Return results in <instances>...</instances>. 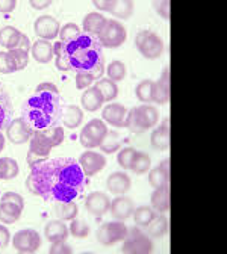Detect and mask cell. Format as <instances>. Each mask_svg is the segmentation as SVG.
I'll list each match as a JSON object with an SVG mask.
<instances>
[{
  "mask_svg": "<svg viewBox=\"0 0 227 254\" xmlns=\"http://www.w3.org/2000/svg\"><path fill=\"white\" fill-rule=\"evenodd\" d=\"M30 168L26 180L29 192L46 201H73L85 189L86 176L72 157H46Z\"/></svg>",
  "mask_w": 227,
  "mask_h": 254,
  "instance_id": "cell-1",
  "label": "cell"
},
{
  "mask_svg": "<svg viewBox=\"0 0 227 254\" xmlns=\"http://www.w3.org/2000/svg\"><path fill=\"white\" fill-rule=\"evenodd\" d=\"M55 65L59 71L76 74H89L95 80L105 73V55L99 40L86 32H80L76 38L59 41L53 46Z\"/></svg>",
  "mask_w": 227,
  "mask_h": 254,
  "instance_id": "cell-2",
  "label": "cell"
},
{
  "mask_svg": "<svg viewBox=\"0 0 227 254\" xmlns=\"http://www.w3.org/2000/svg\"><path fill=\"white\" fill-rule=\"evenodd\" d=\"M23 118L34 132H43L58 126L62 117V105L58 88L53 83H40L35 94L23 103Z\"/></svg>",
  "mask_w": 227,
  "mask_h": 254,
  "instance_id": "cell-3",
  "label": "cell"
},
{
  "mask_svg": "<svg viewBox=\"0 0 227 254\" xmlns=\"http://www.w3.org/2000/svg\"><path fill=\"white\" fill-rule=\"evenodd\" d=\"M123 253L129 254H147L153 251V241L151 238L144 233L138 226L127 229L126 238L123 239Z\"/></svg>",
  "mask_w": 227,
  "mask_h": 254,
  "instance_id": "cell-4",
  "label": "cell"
},
{
  "mask_svg": "<svg viewBox=\"0 0 227 254\" xmlns=\"http://www.w3.org/2000/svg\"><path fill=\"white\" fill-rule=\"evenodd\" d=\"M97 40H99L102 47H120L126 41V29L117 20H106V24L100 30V34L97 35Z\"/></svg>",
  "mask_w": 227,
  "mask_h": 254,
  "instance_id": "cell-5",
  "label": "cell"
},
{
  "mask_svg": "<svg viewBox=\"0 0 227 254\" xmlns=\"http://www.w3.org/2000/svg\"><path fill=\"white\" fill-rule=\"evenodd\" d=\"M108 127L102 120H91L80 132V144L85 148L100 147L102 141L108 135Z\"/></svg>",
  "mask_w": 227,
  "mask_h": 254,
  "instance_id": "cell-6",
  "label": "cell"
},
{
  "mask_svg": "<svg viewBox=\"0 0 227 254\" xmlns=\"http://www.w3.org/2000/svg\"><path fill=\"white\" fill-rule=\"evenodd\" d=\"M127 227L121 221L114 222H105L97 230V241L103 245H112L115 242H120L126 238Z\"/></svg>",
  "mask_w": 227,
  "mask_h": 254,
  "instance_id": "cell-7",
  "label": "cell"
},
{
  "mask_svg": "<svg viewBox=\"0 0 227 254\" xmlns=\"http://www.w3.org/2000/svg\"><path fill=\"white\" fill-rule=\"evenodd\" d=\"M12 245L18 253H35L41 245V238L38 232L32 229H24L14 235Z\"/></svg>",
  "mask_w": 227,
  "mask_h": 254,
  "instance_id": "cell-8",
  "label": "cell"
},
{
  "mask_svg": "<svg viewBox=\"0 0 227 254\" xmlns=\"http://www.w3.org/2000/svg\"><path fill=\"white\" fill-rule=\"evenodd\" d=\"M6 135H8V139L12 144L20 145V144H24V142L30 141L32 135H34V130H32V127L26 123V120L23 117H20V118L12 120L8 124Z\"/></svg>",
  "mask_w": 227,
  "mask_h": 254,
  "instance_id": "cell-9",
  "label": "cell"
},
{
  "mask_svg": "<svg viewBox=\"0 0 227 254\" xmlns=\"http://www.w3.org/2000/svg\"><path fill=\"white\" fill-rule=\"evenodd\" d=\"M79 165H80L83 174L86 177H91L105 168L106 157L100 153H95V151H85L79 157Z\"/></svg>",
  "mask_w": 227,
  "mask_h": 254,
  "instance_id": "cell-10",
  "label": "cell"
},
{
  "mask_svg": "<svg viewBox=\"0 0 227 254\" xmlns=\"http://www.w3.org/2000/svg\"><path fill=\"white\" fill-rule=\"evenodd\" d=\"M35 34L40 37V40H55L59 35V23L56 18L50 17V15H43L40 18H37L35 24Z\"/></svg>",
  "mask_w": 227,
  "mask_h": 254,
  "instance_id": "cell-11",
  "label": "cell"
},
{
  "mask_svg": "<svg viewBox=\"0 0 227 254\" xmlns=\"http://www.w3.org/2000/svg\"><path fill=\"white\" fill-rule=\"evenodd\" d=\"M140 53L147 58V59H157L162 52H164V41H162V38L154 34V32H150V34L146 37V40L137 46Z\"/></svg>",
  "mask_w": 227,
  "mask_h": 254,
  "instance_id": "cell-12",
  "label": "cell"
},
{
  "mask_svg": "<svg viewBox=\"0 0 227 254\" xmlns=\"http://www.w3.org/2000/svg\"><path fill=\"white\" fill-rule=\"evenodd\" d=\"M109 207L111 200L105 192H92L86 198V210L95 218L103 216L106 212H109Z\"/></svg>",
  "mask_w": 227,
  "mask_h": 254,
  "instance_id": "cell-13",
  "label": "cell"
},
{
  "mask_svg": "<svg viewBox=\"0 0 227 254\" xmlns=\"http://www.w3.org/2000/svg\"><path fill=\"white\" fill-rule=\"evenodd\" d=\"M170 100V68L167 67L160 79L153 85V102L157 105H165Z\"/></svg>",
  "mask_w": 227,
  "mask_h": 254,
  "instance_id": "cell-14",
  "label": "cell"
},
{
  "mask_svg": "<svg viewBox=\"0 0 227 254\" xmlns=\"http://www.w3.org/2000/svg\"><path fill=\"white\" fill-rule=\"evenodd\" d=\"M151 145L156 150L164 151L170 147L171 142V133H170V118H165L164 123H162L157 129L151 133Z\"/></svg>",
  "mask_w": 227,
  "mask_h": 254,
  "instance_id": "cell-15",
  "label": "cell"
},
{
  "mask_svg": "<svg viewBox=\"0 0 227 254\" xmlns=\"http://www.w3.org/2000/svg\"><path fill=\"white\" fill-rule=\"evenodd\" d=\"M111 213L115 219L118 221H124L127 218H131L134 210H135V206H134V201L127 197H117L111 201Z\"/></svg>",
  "mask_w": 227,
  "mask_h": 254,
  "instance_id": "cell-16",
  "label": "cell"
},
{
  "mask_svg": "<svg viewBox=\"0 0 227 254\" xmlns=\"http://www.w3.org/2000/svg\"><path fill=\"white\" fill-rule=\"evenodd\" d=\"M131 177H129L126 173H112L108 180H106V186L109 189L111 194L115 195H124L129 189H131Z\"/></svg>",
  "mask_w": 227,
  "mask_h": 254,
  "instance_id": "cell-17",
  "label": "cell"
},
{
  "mask_svg": "<svg viewBox=\"0 0 227 254\" xmlns=\"http://www.w3.org/2000/svg\"><path fill=\"white\" fill-rule=\"evenodd\" d=\"M12 112L14 108L9 94L6 92L5 86L0 83V132L6 129L8 124L12 121Z\"/></svg>",
  "mask_w": 227,
  "mask_h": 254,
  "instance_id": "cell-18",
  "label": "cell"
},
{
  "mask_svg": "<svg viewBox=\"0 0 227 254\" xmlns=\"http://www.w3.org/2000/svg\"><path fill=\"white\" fill-rule=\"evenodd\" d=\"M126 115H127V111L123 105H118V103H111L108 105L105 109H103V120L115 127H124V121H126Z\"/></svg>",
  "mask_w": 227,
  "mask_h": 254,
  "instance_id": "cell-19",
  "label": "cell"
},
{
  "mask_svg": "<svg viewBox=\"0 0 227 254\" xmlns=\"http://www.w3.org/2000/svg\"><path fill=\"white\" fill-rule=\"evenodd\" d=\"M135 112H137V117L141 123V126L144 127L146 130L151 129L154 127L159 121V111L151 106V105H141V106H137L135 108Z\"/></svg>",
  "mask_w": 227,
  "mask_h": 254,
  "instance_id": "cell-20",
  "label": "cell"
},
{
  "mask_svg": "<svg viewBox=\"0 0 227 254\" xmlns=\"http://www.w3.org/2000/svg\"><path fill=\"white\" fill-rule=\"evenodd\" d=\"M151 207L156 212L165 213L170 210V185L156 188L154 192L151 194Z\"/></svg>",
  "mask_w": 227,
  "mask_h": 254,
  "instance_id": "cell-21",
  "label": "cell"
},
{
  "mask_svg": "<svg viewBox=\"0 0 227 254\" xmlns=\"http://www.w3.org/2000/svg\"><path fill=\"white\" fill-rule=\"evenodd\" d=\"M34 136L46 147L53 148L62 144L64 141V129L62 127H53V129L49 130H43V132H34Z\"/></svg>",
  "mask_w": 227,
  "mask_h": 254,
  "instance_id": "cell-22",
  "label": "cell"
},
{
  "mask_svg": "<svg viewBox=\"0 0 227 254\" xmlns=\"http://www.w3.org/2000/svg\"><path fill=\"white\" fill-rule=\"evenodd\" d=\"M32 56L34 59L40 64H47L52 61V58L55 56L53 52V44L47 40H37L34 44H32Z\"/></svg>",
  "mask_w": 227,
  "mask_h": 254,
  "instance_id": "cell-23",
  "label": "cell"
},
{
  "mask_svg": "<svg viewBox=\"0 0 227 254\" xmlns=\"http://www.w3.org/2000/svg\"><path fill=\"white\" fill-rule=\"evenodd\" d=\"M62 123L69 129H76V127L80 126L82 120H83V112L79 106L75 105H66L62 106Z\"/></svg>",
  "mask_w": 227,
  "mask_h": 254,
  "instance_id": "cell-24",
  "label": "cell"
},
{
  "mask_svg": "<svg viewBox=\"0 0 227 254\" xmlns=\"http://www.w3.org/2000/svg\"><path fill=\"white\" fill-rule=\"evenodd\" d=\"M44 235L50 242H61V241L67 239L69 229L61 219L59 221H50L44 227Z\"/></svg>",
  "mask_w": 227,
  "mask_h": 254,
  "instance_id": "cell-25",
  "label": "cell"
},
{
  "mask_svg": "<svg viewBox=\"0 0 227 254\" xmlns=\"http://www.w3.org/2000/svg\"><path fill=\"white\" fill-rule=\"evenodd\" d=\"M105 103L102 92L97 89L95 86L88 88L83 94H82V106L89 111V112H95L97 109H100L102 105Z\"/></svg>",
  "mask_w": 227,
  "mask_h": 254,
  "instance_id": "cell-26",
  "label": "cell"
},
{
  "mask_svg": "<svg viewBox=\"0 0 227 254\" xmlns=\"http://www.w3.org/2000/svg\"><path fill=\"white\" fill-rule=\"evenodd\" d=\"M146 232L153 239H160L168 232V219L165 215H156L146 226Z\"/></svg>",
  "mask_w": 227,
  "mask_h": 254,
  "instance_id": "cell-27",
  "label": "cell"
},
{
  "mask_svg": "<svg viewBox=\"0 0 227 254\" xmlns=\"http://www.w3.org/2000/svg\"><path fill=\"white\" fill-rule=\"evenodd\" d=\"M106 24V18L102 14L97 12H91L83 18V30L89 35L97 37L100 34V30L103 29V26Z\"/></svg>",
  "mask_w": 227,
  "mask_h": 254,
  "instance_id": "cell-28",
  "label": "cell"
},
{
  "mask_svg": "<svg viewBox=\"0 0 227 254\" xmlns=\"http://www.w3.org/2000/svg\"><path fill=\"white\" fill-rule=\"evenodd\" d=\"M20 38H21V32L12 26H5L2 30H0V44L6 47L9 52L17 49Z\"/></svg>",
  "mask_w": 227,
  "mask_h": 254,
  "instance_id": "cell-29",
  "label": "cell"
},
{
  "mask_svg": "<svg viewBox=\"0 0 227 254\" xmlns=\"http://www.w3.org/2000/svg\"><path fill=\"white\" fill-rule=\"evenodd\" d=\"M21 207L11 203V201H2L0 203V222L3 224H12L21 216Z\"/></svg>",
  "mask_w": 227,
  "mask_h": 254,
  "instance_id": "cell-30",
  "label": "cell"
},
{
  "mask_svg": "<svg viewBox=\"0 0 227 254\" xmlns=\"http://www.w3.org/2000/svg\"><path fill=\"white\" fill-rule=\"evenodd\" d=\"M79 207L73 201H59L55 203V215L61 221H72L77 216Z\"/></svg>",
  "mask_w": 227,
  "mask_h": 254,
  "instance_id": "cell-31",
  "label": "cell"
},
{
  "mask_svg": "<svg viewBox=\"0 0 227 254\" xmlns=\"http://www.w3.org/2000/svg\"><path fill=\"white\" fill-rule=\"evenodd\" d=\"M18 164L11 157H0V179L11 180L18 176Z\"/></svg>",
  "mask_w": 227,
  "mask_h": 254,
  "instance_id": "cell-32",
  "label": "cell"
},
{
  "mask_svg": "<svg viewBox=\"0 0 227 254\" xmlns=\"http://www.w3.org/2000/svg\"><path fill=\"white\" fill-rule=\"evenodd\" d=\"M134 219H135V224L138 227H146L149 222L157 215V212L153 207H147V206H140L134 210Z\"/></svg>",
  "mask_w": 227,
  "mask_h": 254,
  "instance_id": "cell-33",
  "label": "cell"
},
{
  "mask_svg": "<svg viewBox=\"0 0 227 254\" xmlns=\"http://www.w3.org/2000/svg\"><path fill=\"white\" fill-rule=\"evenodd\" d=\"M95 88L102 92L105 102H112L114 99H117V95H118V86L111 79L99 80V82H97V85H95Z\"/></svg>",
  "mask_w": 227,
  "mask_h": 254,
  "instance_id": "cell-34",
  "label": "cell"
},
{
  "mask_svg": "<svg viewBox=\"0 0 227 254\" xmlns=\"http://www.w3.org/2000/svg\"><path fill=\"white\" fill-rule=\"evenodd\" d=\"M153 85L154 82L147 79V80H143L137 85L135 88V94H137V99L143 103H150L153 102Z\"/></svg>",
  "mask_w": 227,
  "mask_h": 254,
  "instance_id": "cell-35",
  "label": "cell"
},
{
  "mask_svg": "<svg viewBox=\"0 0 227 254\" xmlns=\"http://www.w3.org/2000/svg\"><path fill=\"white\" fill-rule=\"evenodd\" d=\"M134 12V2L131 0H115L114 2V8L111 11L112 15H115L117 18H129Z\"/></svg>",
  "mask_w": 227,
  "mask_h": 254,
  "instance_id": "cell-36",
  "label": "cell"
},
{
  "mask_svg": "<svg viewBox=\"0 0 227 254\" xmlns=\"http://www.w3.org/2000/svg\"><path fill=\"white\" fill-rule=\"evenodd\" d=\"M150 168V156L141 151H137L134 156V161L131 164V170L135 174H144Z\"/></svg>",
  "mask_w": 227,
  "mask_h": 254,
  "instance_id": "cell-37",
  "label": "cell"
},
{
  "mask_svg": "<svg viewBox=\"0 0 227 254\" xmlns=\"http://www.w3.org/2000/svg\"><path fill=\"white\" fill-rule=\"evenodd\" d=\"M17 71V64L11 52H0V73L12 74Z\"/></svg>",
  "mask_w": 227,
  "mask_h": 254,
  "instance_id": "cell-38",
  "label": "cell"
},
{
  "mask_svg": "<svg viewBox=\"0 0 227 254\" xmlns=\"http://www.w3.org/2000/svg\"><path fill=\"white\" fill-rule=\"evenodd\" d=\"M100 148H102V151H105L108 154L118 151V148H120V135L117 132H108V135L105 136V139L100 144Z\"/></svg>",
  "mask_w": 227,
  "mask_h": 254,
  "instance_id": "cell-39",
  "label": "cell"
},
{
  "mask_svg": "<svg viewBox=\"0 0 227 254\" xmlns=\"http://www.w3.org/2000/svg\"><path fill=\"white\" fill-rule=\"evenodd\" d=\"M124 127H127L129 130L132 133H144L146 129L141 126L138 117H137V112H135V108H132L131 111L127 112L126 115V121H124Z\"/></svg>",
  "mask_w": 227,
  "mask_h": 254,
  "instance_id": "cell-40",
  "label": "cell"
},
{
  "mask_svg": "<svg viewBox=\"0 0 227 254\" xmlns=\"http://www.w3.org/2000/svg\"><path fill=\"white\" fill-rule=\"evenodd\" d=\"M149 183L153 186V188H160V186H165L170 183V176L165 174L162 171L159 167L157 168H153L149 174Z\"/></svg>",
  "mask_w": 227,
  "mask_h": 254,
  "instance_id": "cell-41",
  "label": "cell"
},
{
  "mask_svg": "<svg viewBox=\"0 0 227 254\" xmlns=\"http://www.w3.org/2000/svg\"><path fill=\"white\" fill-rule=\"evenodd\" d=\"M126 76V67L121 61H112L108 67V77L112 82H120Z\"/></svg>",
  "mask_w": 227,
  "mask_h": 254,
  "instance_id": "cell-42",
  "label": "cell"
},
{
  "mask_svg": "<svg viewBox=\"0 0 227 254\" xmlns=\"http://www.w3.org/2000/svg\"><path fill=\"white\" fill-rule=\"evenodd\" d=\"M75 238H86L89 233V226L86 222L80 221V219H72V224H70V230H69Z\"/></svg>",
  "mask_w": 227,
  "mask_h": 254,
  "instance_id": "cell-43",
  "label": "cell"
},
{
  "mask_svg": "<svg viewBox=\"0 0 227 254\" xmlns=\"http://www.w3.org/2000/svg\"><path fill=\"white\" fill-rule=\"evenodd\" d=\"M137 150L134 148H123L120 153H118V157H117V161H118V165L124 170H131V164L134 161V156H135Z\"/></svg>",
  "mask_w": 227,
  "mask_h": 254,
  "instance_id": "cell-44",
  "label": "cell"
},
{
  "mask_svg": "<svg viewBox=\"0 0 227 254\" xmlns=\"http://www.w3.org/2000/svg\"><path fill=\"white\" fill-rule=\"evenodd\" d=\"M50 150H52V148H49V147L43 145V144H41V142H40L34 135H32V138H30V148H29V153L35 154V156H38V157H41V159H46V157H49Z\"/></svg>",
  "mask_w": 227,
  "mask_h": 254,
  "instance_id": "cell-45",
  "label": "cell"
},
{
  "mask_svg": "<svg viewBox=\"0 0 227 254\" xmlns=\"http://www.w3.org/2000/svg\"><path fill=\"white\" fill-rule=\"evenodd\" d=\"M79 34H80V29H79V26L75 24V23H67L66 26H62V27L59 29L61 41H67V40L76 38Z\"/></svg>",
  "mask_w": 227,
  "mask_h": 254,
  "instance_id": "cell-46",
  "label": "cell"
},
{
  "mask_svg": "<svg viewBox=\"0 0 227 254\" xmlns=\"http://www.w3.org/2000/svg\"><path fill=\"white\" fill-rule=\"evenodd\" d=\"M153 6H154V11L164 20L171 18V2H168V0H159V2L153 3Z\"/></svg>",
  "mask_w": 227,
  "mask_h": 254,
  "instance_id": "cell-47",
  "label": "cell"
},
{
  "mask_svg": "<svg viewBox=\"0 0 227 254\" xmlns=\"http://www.w3.org/2000/svg\"><path fill=\"white\" fill-rule=\"evenodd\" d=\"M11 55H12L14 59H15L17 71L24 70V68L27 67V64H29V55H27L26 52H23V50H20V49H14V50H11Z\"/></svg>",
  "mask_w": 227,
  "mask_h": 254,
  "instance_id": "cell-48",
  "label": "cell"
},
{
  "mask_svg": "<svg viewBox=\"0 0 227 254\" xmlns=\"http://www.w3.org/2000/svg\"><path fill=\"white\" fill-rule=\"evenodd\" d=\"M49 253L50 254H70V253H73V250L64 241H61V242H52Z\"/></svg>",
  "mask_w": 227,
  "mask_h": 254,
  "instance_id": "cell-49",
  "label": "cell"
},
{
  "mask_svg": "<svg viewBox=\"0 0 227 254\" xmlns=\"http://www.w3.org/2000/svg\"><path fill=\"white\" fill-rule=\"evenodd\" d=\"M95 79L89 74H76V88L77 89H86L92 85Z\"/></svg>",
  "mask_w": 227,
  "mask_h": 254,
  "instance_id": "cell-50",
  "label": "cell"
},
{
  "mask_svg": "<svg viewBox=\"0 0 227 254\" xmlns=\"http://www.w3.org/2000/svg\"><path fill=\"white\" fill-rule=\"evenodd\" d=\"M2 201H11V203L17 204V206H20L21 209L24 207V200H23V197L18 195V194H15V192H6V194L2 197Z\"/></svg>",
  "mask_w": 227,
  "mask_h": 254,
  "instance_id": "cell-51",
  "label": "cell"
},
{
  "mask_svg": "<svg viewBox=\"0 0 227 254\" xmlns=\"http://www.w3.org/2000/svg\"><path fill=\"white\" fill-rule=\"evenodd\" d=\"M114 2H115V0H94L92 5H94L97 9H100V11L111 12L112 8H114Z\"/></svg>",
  "mask_w": 227,
  "mask_h": 254,
  "instance_id": "cell-52",
  "label": "cell"
},
{
  "mask_svg": "<svg viewBox=\"0 0 227 254\" xmlns=\"http://www.w3.org/2000/svg\"><path fill=\"white\" fill-rule=\"evenodd\" d=\"M15 6H17L15 0H0V12H3V14L12 12Z\"/></svg>",
  "mask_w": 227,
  "mask_h": 254,
  "instance_id": "cell-53",
  "label": "cell"
},
{
  "mask_svg": "<svg viewBox=\"0 0 227 254\" xmlns=\"http://www.w3.org/2000/svg\"><path fill=\"white\" fill-rule=\"evenodd\" d=\"M9 241H11V233H9V230H8L5 226L0 224V248H5V247L9 244Z\"/></svg>",
  "mask_w": 227,
  "mask_h": 254,
  "instance_id": "cell-54",
  "label": "cell"
},
{
  "mask_svg": "<svg viewBox=\"0 0 227 254\" xmlns=\"http://www.w3.org/2000/svg\"><path fill=\"white\" fill-rule=\"evenodd\" d=\"M17 49H20V50H23V52H26V53L32 49V44H30V41H29V37H27V35L21 34V38H20V43H18Z\"/></svg>",
  "mask_w": 227,
  "mask_h": 254,
  "instance_id": "cell-55",
  "label": "cell"
},
{
  "mask_svg": "<svg viewBox=\"0 0 227 254\" xmlns=\"http://www.w3.org/2000/svg\"><path fill=\"white\" fill-rule=\"evenodd\" d=\"M29 5L34 8V9H46V8H49L50 5H52V2L50 0H44V2H40V0H30L29 2Z\"/></svg>",
  "mask_w": 227,
  "mask_h": 254,
  "instance_id": "cell-56",
  "label": "cell"
},
{
  "mask_svg": "<svg viewBox=\"0 0 227 254\" xmlns=\"http://www.w3.org/2000/svg\"><path fill=\"white\" fill-rule=\"evenodd\" d=\"M150 34V30H140L138 34H137V37H135V44L137 46H140L144 40H146V37Z\"/></svg>",
  "mask_w": 227,
  "mask_h": 254,
  "instance_id": "cell-57",
  "label": "cell"
},
{
  "mask_svg": "<svg viewBox=\"0 0 227 254\" xmlns=\"http://www.w3.org/2000/svg\"><path fill=\"white\" fill-rule=\"evenodd\" d=\"M170 159H165V161H162L160 162V165H159V168L162 170V171H164L165 174H168L170 176Z\"/></svg>",
  "mask_w": 227,
  "mask_h": 254,
  "instance_id": "cell-58",
  "label": "cell"
},
{
  "mask_svg": "<svg viewBox=\"0 0 227 254\" xmlns=\"http://www.w3.org/2000/svg\"><path fill=\"white\" fill-rule=\"evenodd\" d=\"M3 148H5V136L2 135V132H0V151Z\"/></svg>",
  "mask_w": 227,
  "mask_h": 254,
  "instance_id": "cell-59",
  "label": "cell"
}]
</instances>
